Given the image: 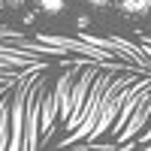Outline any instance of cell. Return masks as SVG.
Instances as JSON below:
<instances>
[{"instance_id": "1", "label": "cell", "mask_w": 151, "mask_h": 151, "mask_svg": "<svg viewBox=\"0 0 151 151\" xmlns=\"http://www.w3.org/2000/svg\"><path fill=\"white\" fill-rule=\"evenodd\" d=\"M115 6L130 18H142L151 12V0H115Z\"/></svg>"}, {"instance_id": "2", "label": "cell", "mask_w": 151, "mask_h": 151, "mask_svg": "<svg viewBox=\"0 0 151 151\" xmlns=\"http://www.w3.org/2000/svg\"><path fill=\"white\" fill-rule=\"evenodd\" d=\"M36 9L45 15H60L67 9V0H36Z\"/></svg>"}, {"instance_id": "3", "label": "cell", "mask_w": 151, "mask_h": 151, "mask_svg": "<svg viewBox=\"0 0 151 151\" xmlns=\"http://www.w3.org/2000/svg\"><path fill=\"white\" fill-rule=\"evenodd\" d=\"M85 3L94 9H109V6H115V0H85Z\"/></svg>"}, {"instance_id": "4", "label": "cell", "mask_w": 151, "mask_h": 151, "mask_svg": "<svg viewBox=\"0 0 151 151\" xmlns=\"http://www.w3.org/2000/svg\"><path fill=\"white\" fill-rule=\"evenodd\" d=\"M0 6H3V0H0Z\"/></svg>"}]
</instances>
